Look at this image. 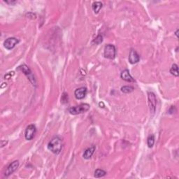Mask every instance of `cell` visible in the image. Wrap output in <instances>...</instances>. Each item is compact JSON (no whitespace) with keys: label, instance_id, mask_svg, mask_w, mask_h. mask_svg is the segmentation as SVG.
Returning <instances> with one entry per match:
<instances>
[{"label":"cell","instance_id":"5","mask_svg":"<svg viewBox=\"0 0 179 179\" xmlns=\"http://www.w3.org/2000/svg\"><path fill=\"white\" fill-rule=\"evenodd\" d=\"M148 104H149L150 110L153 113L155 112L157 106V99L155 94L153 92H148Z\"/></svg>","mask_w":179,"mask_h":179},{"label":"cell","instance_id":"18","mask_svg":"<svg viewBox=\"0 0 179 179\" xmlns=\"http://www.w3.org/2000/svg\"><path fill=\"white\" fill-rule=\"evenodd\" d=\"M103 42V37H102V36L101 35H98L97 37H96L95 39H94V40H93V42H92V43L93 44H101V42Z\"/></svg>","mask_w":179,"mask_h":179},{"label":"cell","instance_id":"12","mask_svg":"<svg viewBox=\"0 0 179 179\" xmlns=\"http://www.w3.org/2000/svg\"><path fill=\"white\" fill-rule=\"evenodd\" d=\"M94 150H95V147H94V146H92V147H90L88 148H87L83 153V156L84 158L86 159V160H88V159L90 158V157L92 156Z\"/></svg>","mask_w":179,"mask_h":179},{"label":"cell","instance_id":"11","mask_svg":"<svg viewBox=\"0 0 179 179\" xmlns=\"http://www.w3.org/2000/svg\"><path fill=\"white\" fill-rule=\"evenodd\" d=\"M121 78L127 82H134V78H132L131 75H130V71H129V70H128V69H125V70H123V71H122Z\"/></svg>","mask_w":179,"mask_h":179},{"label":"cell","instance_id":"16","mask_svg":"<svg viewBox=\"0 0 179 179\" xmlns=\"http://www.w3.org/2000/svg\"><path fill=\"white\" fill-rule=\"evenodd\" d=\"M148 146L149 148H152L155 144V137L153 135H150L147 139Z\"/></svg>","mask_w":179,"mask_h":179},{"label":"cell","instance_id":"17","mask_svg":"<svg viewBox=\"0 0 179 179\" xmlns=\"http://www.w3.org/2000/svg\"><path fill=\"white\" fill-rule=\"evenodd\" d=\"M134 90V87L132 86H128V85H126V86H123L121 87V91L123 92L126 93V94H128V93H130L132 92V91Z\"/></svg>","mask_w":179,"mask_h":179},{"label":"cell","instance_id":"6","mask_svg":"<svg viewBox=\"0 0 179 179\" xmlns=\"http://www.w3.org/2000/svg\"><path fill=\"white\" fill-rule=\"evenodd\" d=\"M36 132H37V129H36L35 125H28L25 130V137L27 140H32L35 137Z\"/></svg>","mask_w":179,"mask_h":179},{"label":"cell","instance_id":"10","mask_svg":"<svg viewBox=\"0 0 179 179\" xmlns=\"http://www.w3.org/2000/svg\"><path fill=\"white\" fill-rule=\"evenodd\" d=\"M87 94V89L84 87H79V88L76 89L74 92L75 97L77 99H82L85 97Z\"/></svg>","mask_w":179,"mask_h":179},{"label":"cell","instance_id":"15","mask_svg":"<svg viewBox=\"0 0 179 179\" xmlns=\"http://www.w3.org/2000/svg\"><path fill=\"white\" fill-rule=\"evenodd\" d=\"M106 174V172L102 169H97L94 171V177L96 178H101V177L104 176Z\"/></svg>","mask_w":179,"mask_h":179},{"label":"cell","instance_id":"7","mask_svg":"<svg viewBox=\"0 0 179 179\" xmlns=\"http://www.w3.org/2000/svg\"><path fill=\"white\" fill-rule=\"evenodd\" d=\"M19 41L16 38H14V37H11V38H8L6 39L4 43V47L8 50H11L15 47L16 45H17V44H18Z\"/></svg>","mask_w":179,"mask_h":179},{"label":"cell","instance_id":"4","mask_svg":"<svg viewBox=\"0 0 179 179\" xmlns=\"http://www.w3.org/2000/svg\"><path fill=\"white\" fill-rule=\"evenodd\" d=\"M17 69L18 71H22L23 74H24L25 75H26V76L28 77L29 80L32 82V83L35 84V77H34V76L32 74V71L30 70V68L28 67L26 64H22V65L19 66V67H18Z\"/></svg>","mask_w":179,"mask_h":179},{"label":"cell","instance_id":"3","mask_svg":"<svg viewBox=\"0 0 179 179\" xmlns=\"http://www.w3.org/2000/svg\"><path fill=\"white\" fill-rule=\"evenodd\" d=\"M104 57L109 60H113L116 58V50L115 46L112 44H107L104 48Z\"/></svg>","mask_w":179,"mask_h":179},{"label":"cell","instance_id":"2","mask_svg":"<svg viewBox=\"0 0 179 179\" xmlns=\"http://www.w3.org/2000/svg\"><path fill=\"white\" fill-rule=\"evenodd\" d=\"M90 109V105L87 104H81L76 106L69 108V111L72 115H78L87 111Z\"/></svg>","mask_w":179,"mask_h":179},{"label":"cell","instance_id":"19","mask_svg":"<svg viewBox=\"0 0 179 179\" xmlns=\"http://www.w3.org/2000/svg\"><path fill=\"white\" fill-rule=\"evenodd\" d=\"M61 100H62V101L63 103L68 102V94H66V93H64L63 95H62V99H61Z\"/></svg>","mask_w":179,"mask_h":179},{"label":"cell","instance_id":"14","mask_svg":"<svg viewBox=\"0 0 179 179\" xmlns=\"http://www.w3.org/2000/svg\"><path fill=\"white\" fill-rule=\"evenodd\" d=\"M170 72L171 74L173 75L174 76H178V65L176 64H173L171 67V69H170Z\"/></svg>","mask_w":179,"mask_h":179},{"label":"cell","instance_id":"9","mask_svg":"<svg viewBox=\"0 0 179 179\" xmlns=\"http://www.w3.org/2000/svg\"><path fill=\"white\" fill-rule=\"evenodd\" d=\"M140 60V56L138 54L137 52L134 50H131L129 55V62L131 64H136Z\"/></svg>","mask_w":179,"mask_h":179},{"label":"cell","instance_id":"1","mask_svg":"<svg viewBox=\"0 0 179 179\" xmlns=\"http://www.w3.org/2000/svg\"><path fill=\"white\" fill-rule=\"evenodd\" d=\"M63 147L62 139L60 137H54L48 144V150H51L53 153L59 154Z\"/></svg>","mask_w":179,"mask_h":179},{"label":"cell","instance_id":"21","mask_svg":"<svg viewBox=\"0 0 179 179\" xmlns=\"http://www.w3.org/2000/svg\"><path fill=\"white\" fill-rule=\"evenodd\" d=\"M6 143L7 142H6V141H1V147L2 148V147H4V146H6Z\"/></svg>","mask_w":179,"mask_h":179},{"label":"cell","instance_id":"20","mask_svg":"<svg viewBox=\"0 0 179 179\" xmlns=\"http://www.w3.org/2000/svg\"><path fill=\"white\" fill-rule=\"evenodd\" d=\"M13 75H14L13 71H12V72H9V73H8L7 74L5 75L4 78H5V79H9L12 76H13Z\"/></svg>","mask_w":179,"mask_h":179},{"label":"cell","instance_id":"13","mask_svg":"<svg viewBox=\"0 0 179 179\" xmlns=\"http://www.w3.org/2000/svg\"><path fill=\"white\" fill-rule=\"evenodd\" d=\"M102 3L100 2V1H95V2L92 4V9L95 13H99V11L102 8Z\"/></svg>","mask_w":179,"mask_h":179},{"label":"cell","instance_id":"22","mask_svg":"<svg viewBox=\"0 0 179 179\" xmlns=\"http://www.w3.org/2000/svg\"><path fill=\"white\" fill-rule=\"evenodd\" d=\"M178 30H177L176 32V37H178Z\"/></svg>","mask_w":179,"mask_h":179},{"label":"cell","instance_id":"8","mask_svg":"<svg viewBox=\"0 0 179 179\" xmlns=\"http://www.w3.org/2000/svg\"><path fill=\"white\" fill-rule=\"evenodd\" d=\"M18 166H19V162L18 160H16L14 161V162H11L9 165L7 166L6 169V172H5V176H8L9 175L11 174V173H13L14 171L17 169Z\"/></svg>","mask_w":179,"mask_h":179}]
</instances>
